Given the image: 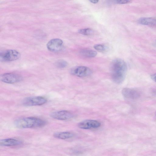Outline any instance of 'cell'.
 <instances>
[{"label": "cell", "instance_id": "8fae6325", "mask_svg": "<svg viewBox=\"0 0 156 156\" xmlns=\"http://www.w3.org/2000/svg\"><path fill=\"white\" fill-rule=\"evenodd\" d=\"M21 141L12 138H7L0 140V145L3 146H12L21 144Z\"/></svg>", "mask_w": 156, "mask_h": 156}, {"label": "cell", "instance_id": "5bb4252c", "mask_svg": "<svg viewBox=\"0 0 156 156\" xmlns=\"http://www.w3.org/2000/svg\"><path fill=\"white\" fill-rule=\"evenodd\" d=\"M80 54L83 56L88 58L94 57L97 54L96 51L88 49L82 50L80 51Z\"/></svg>", "mask_w": 156, "mask_h": 156}, {"label": "cell", "instance_id": "8992f818", "mask_svg": "<svg viewBox=\"0 0 156 156\" xmlns=\"http://www.w3.org/2000/svg\"><path fill=\"white\" fill-rule=\"evenodd\" d=\"M0 80L8 83H13L20 81L22 77L20 75L12 73H5L1 75Z\"/></svg>", "mask_w": 156, "mask_h": 156}, {"label": "cell", "instance_id": "d6986e66", "mask_svg": "<svg viewBox=\"0 0 156 156\" xmlns=\"http://www.w3.org/2000/svg\"><path fill=\"white\" fill-rule=\"evenodd\" d=\"M151 77L153 80L156 82V73L151 75Z\"/></svg>", "mask_w": 156, "mask_h": 156}, {"label": "cell", "instance_id": "3957f363", "mask_svg": "<svg viewBox=\"0 0 156 156\" xmlns=\"http://www.w3.org/2000/svg\"><path fill=\"white\" fill-rule=\"evenodd\" d=\"M47 101L46 98L43 97H30L24 99L22 103L24 105L26 106H38L44 104Z\"/></svg>", "mask_w": 156, "mask_h": 156}, {"label": "cell", "instance_id": "4fadbf2b", "mask_svg": "<svg viewBox=\"0 0 156 156\" xmlns=\"http://www.w3.org/2000/svg\"><path fill=\"white\" fill-rule=\"evenodd\" d=\"M73 133L69 132H56L53 134L55 137L61 139L70 138L73 137Z\"/></svg>", "mask_w": 156, "mask_h": 156}, {"label": "cell", "instance_id": "2e32d148", "mask_svg": "<svg viewBox=\"0 0 156 156\" xmlns=\"http://www.w3.org/2000/svg\"><path fill=\"white\" fill-rule=\"evenodd\" d=\"M68 65L67 62L63 60L58 61L55 63V65L58 68H63L66 67Z\"/></svg>", "mask_w": 156, "mask_h": 156}, {"label": "cell", "instance_id": "30bf717a", "mask_svg": "<svg viewBox=\"0 0 156 156\" xmlns=\"http://www.w3.org/2000/svg\"><path fill=\"white\" fill-rule=\"evenodd\" d=\"M122 94L126 98L131 99H136L140 96L139 92L136 90L128 88H123L122 90Z\"/></svg>", "mask_w": 156, "mask_h": 156}, {"label": "cell", "instance_id": "ffe728a7", "mask_svg": "<svg viewBox=\"0 0 156 156\" xmlns=\"http://www.w3.org/2000/svg\"><path fill=\"white\" fill-rule=\"evenodd\" d=\"M93 3H96L98 2L99 0H89Z\"/></svg>", "mask_w": 156, "mask_h": 156}, {"label": "cell", "instance_id": "7a4b0ae2", "mask_svg": "<svg viewBox=\"0 0 156 156\" xmlns=\"http://www.w3.org/2000/svg\"><path fill=\"white\" fill-rule=\"evenodd\" d=\"M15 124L17 127L23 129L42 127L45 125L46 122L41 119L30 117L17 119Z\"/></svg>", "mask_w": 156, "mask_h": 156}, {"label": "cell", "instance_id": "52a82bcc", "mask_svg": "<svg viewBox=\"0 0 156 156\" xmlns=\"http://www.w3.org/2000/svg\"><path fill=\"white\" fill-rule=\"evenodd\" d=\"M63 43V41L60 39H53L48 41L47 47L48 49L51 51L57 52L61 49Z\"/></svg>", "mask_w": 156, "mask_h": 156}, {"label": "cell", "instance_id": "6da1fadb", "mask_svg": "<svg viewBox=\"0 0 156 156\" xmlns=\"http://www.w3.org/2000/svg\"><path fill=\"white\" fill-rule=\"evenodd\" d=\"M127 69L125 62L120 58H116L111 62L110 70L112 79L117 84L121 83L124 80Z\"/></svg>", "mask_w": 156, "mask_h": 156}, {"label": "cell", "instance_id": "9c48e42d", "mask_svg": "<svg viewBox=\"0 0 156 156\" xmlns=\"http://www.w3.org/2000/svg\"><path fill=\"white\" fill-rule=\"evenodd\" d=\"M53 118L59 120H65L73 117V115L69 112L66 110H61L54 112L50 114Z\"/></svg>", "mask_w": 156, "mask_h": 156}, {"label": "cell", "instance_id": "9a60e30c", "mask_svg": "<svg viewBox=\"0 0 156 156\" xmlns=\"http://www.w3.org/2000/svg\"><path fill=\"white\" fill-rule=\"evenodd\" d=\"M78 32L83 35H89L93 33V31L92 29L88 28L80 29L78 30Z\"/></svg>", "mask_w": 156, "mask_h": 156}, {"label": "cell", "instance_id": "7c38bea8", "mask_svg": "<svg viewBox=\"0 0 156 156\" xmlns=\"http://www.w3.org/2000/svg\"><path fill=\"white\" fill-rule=\"evenodd\" d=\"M139 23L142 25L151 27L156 26V19L152 18H142L139 19Z\"/></svg>", "mask_w": 156, "mask_h": 156}, {"label": "cell", "instance_id": "e0dca14e", "mask_svg": "<svg viewBox=\"0 0 156 156\" xmlns=\"http://www.w3.org/2000/svg\"><path fill=\"white\" fill-rule=\"evenodd\" d=\"M94 48L95 49L100 51H103L106 49L105 47L101 44H95L94 46Z\"/></svg>", "mask_w": 156, "mask_h": 156}, {"label": "cell", "instance_id": "44dd1931", "mask_svg": "<svg viewBox=\"0 0 156 156\" xmlns=\"http://www.w3.org/2000/svg\"><path fill=\"white\" fill-rule=\"evenodd\" d=\"M155 45L156 46V41L155 42Z\"/></svg>", "mask_w": 156, "mask_h": 156}, {"label": "cell", "instance_id": "277c9868", "mask_svg": "<svg viewBox=\"0 0 156 156\" xmlns=\"http://www.w3.org/2000/svg\"><path fill=\"white\" fill-rule=\"evenodd\" d=\"M20 54L15 50H8L0 53V60L2 62L12 61L18 59L20 57Z\"/></svg>", "mask_w": 156, "mask_h": 156}, {"label": "cell", "instance_id": "ba28073f", "mask_svg": "<svg viewBox=\"0 0 156 156\" xmlns=\"http://www.w3.org/2000/svg\"><path fill=\"white\" fill-rule=\"evenodd\" d=\"M100 126L101 123L99 122L91 119L84 120L78 124V126L80 128L84 129L96 128L99 127Z\"/></svg>", "mask_w": 156, "mask_h": 156}, {"label": "cell", "instance_id": "ac0fdd59", "mask_svg": "<svg viewBox=\"0 0 156 156\" xmlns=\"http://www.w3.org/2000/svg\"><path fill=\"white\" fill-rule=\"evenodd\" d=\"M115 2L118 4H123L131 2L132 0H114Z\"/></svg>", "mask_w": 156, "mask_h": 156}, {"label": "cell", "instance_id": "5b68a950", "mask_svg": "<svg viewBox=\"0 0 156 156\" xmlns=\"http://www.w3.org/2000/svg\"><path fill=\"white\" fill-rule=\"evenodd\" d=\"M70 72L74 75L80 77H85L90 75L91 73V69L85 66H78L71 69Z\"/></svg>", "mask_w": 156, "mask_h": 156}]
</instances>
